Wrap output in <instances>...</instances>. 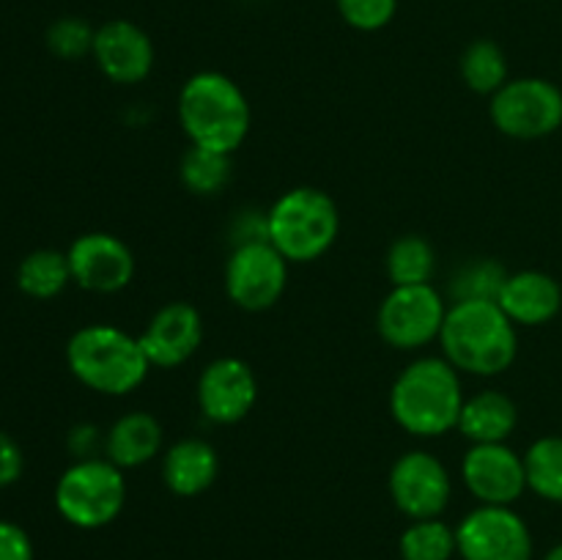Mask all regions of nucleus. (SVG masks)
<instances>
[{
    "label": "nucleus",
    "mask_w": 562,
    "mask_h": 560,
    "mask_svg": "<svg viewBox=\"0 0 562 560\" xmlns=\"http://www.w3.org/2000/svg\"><path fill=\"white\" fill-rule=\"evenodd\" d=\"M445 360L459 373L497 377L514 366L519 355L516 324L497 302L464 300L453 302L445 316L442 335Z\"/></svg>",
    "instance_id": "nucleus-1"
},
{
    "label": "nucleus",
    "mask_w": 562,
    "mask_h": 560,
    "mask_svg": "<svg viewBox=\"0 0 562 560\" xmlns=\"http://www.w3.org/2000/svg\"><path fill=\"white\" fill-rule=\"evenodd\" d=\"M461 373L445 357H417L395 377L390 412L412 437H442L459 426L464 406Z\"/></svg>",
    "instance_id": "nucleus-2"
},
{
    "label": "nucleus",
    "mask_w": 562,
    "mask_h": 560,
    "mask_svg": "<svg viewBox=\"0 0 562 560\" xmlns=\"http://www.w3.org/2000/svg\"><path fill=\"white\" fill-rule=\"evenodd\" d=\"M179 124L192 146L234 154L250 132V102L223 71H198L179 91Z\"/></svg>",
    "instance_id": "nucleus-3"
},
{
    "label": "nucleus",
    "mask_w": 562,
    "mask_h": 560,
    "mask_svg": "<svg viewBox=\"0 0 562 560\" xmlns=\"http://www.w3.org/2000/svg\"><path fill=\"white\" fill-rule=\"evenodd\" d=\"M71 377L102 395H130L146 382L151 362L140 338L115 324H86L66 344Z\"/></svg>",
    "instance_id": "nucleus-4"
},
{
    "label": "nucleus",
    "mask_w": 562,
    "mask_h": 560,
    "mask_svg": "<svg viewBox=\"0 0 562 560\" xmlns=\"http://www.w3.org/2000/svg\"><path fill=\"white\" fill-rule=\"evenodd\" d=\"M340 214L333 198L318 187H294L267 212V236L289 264L322 258L335 245Z\"/></svg>",
    "instance_id": "nucleus-5"
},
{
    "label": "nucleus",
    "mask_w": 562,
    "mask_h": 560,
    "mask_svg": "<svg viewBox=\"0 0 562 560\" xmlns=\"http://www.w3.org/2000/svg\"><path fill=\"white\" fill-rule=\"evenodd\" d=\"M126 503V478L110 459H75L55 483V508L69 525L97 530L110 525Z\"/></svg>",
    "instance_id": "nucleus-6"
},
{
    "label": "nucleus",
    "mask_w": 562,
    "mask_h": 560,
    "mask_svg": "<svg viewBox=\"0 0 562 560\" xmlns=\"http://www.w3.org/2000/svg\"><path fill=\"white\" fill-rule=\"evenodd\" d=\"M488 113L503 135L541 141L562 126V91L543 77H516L494 93Z\"/></svg>",
    "instance_id": "nucleus-7"
},
{
    "label": "nucleus",
    "mask_w": 562,
    "mask_h": 560,
    "mask_svg": "<svg viewBox=\"0 0 562 560\" xmlns=\"http://www.w3.org/2000/svg\"><path fill=\"white\" fill-rule=\"evenodd\" d=\"M448 316L442 294L431 283L393 285L376 313V327L384 344L401 351H415L439 340Z\"/></svg>",
    "instance_id": "nucleus-8"
},
{
    "label": "nucleus",
    "mask_w": 562,
    "mask_h": 560,
    "mask_svg": "<svg viewBox=\"0 0 562 560\" xmlns=\"http://www.w3.org/2000/svg\"><path fill=\"white\" fill-rule=\"evenodd\" d=\"M289 285V261L269 239L234 245L225 264V294L236 307L250 313L278 305Z\"/></svg>",
    "instance_id": "nucleus-9"
},
{
    "label": "nucleus",
    "mask_w": 562,
    "mask_h": 560,
    "mask_svg": "<svg viewBox=\"0 0 562 560\" xmlns=\"http://www.w3.org/2000/svg\"><path fill=\"white\" fill-rule=\"evenodd\" d=\"M464 560H532L527 522L510 505H477L456 527Z\"/></svg>",
    "instance_id": "nucleus-10"
},
{
    "label": "nucleus",
    "mask_w": 562,
    "mask_h": 560,
    "mask_svg": "<svg viewBox=\"0 0 562 560\" xmlns=\"http://www.w3.org/2000/svg\"><path fill=\"white\" fill-rule=\"evenodd\" d=\"M390 494L401 514L415 519H437L450 503L453 481L442 461L428 450H406L390 470Z\"/></svg>",
    "instance_id": "nucleus-11"
},
{
    "label": "nucleus",
    "mask_w": 562,
    "mask_h": 560,
    "mask_svg": "<svg viewBox=\"0 0 562 560\" xmlns=\"http://www.w3.org/2000/svg\"><path fill=\"white\" fill-rule=\"evenodd\" d=\"M71 283L93 294H115L135 278V253L121 236L108 231L80 234L66 250Z\"/></svg>",
    "instance_id": "nucleus-12"
},
{
    "label": "nucleus",
    "mask_w": 562,
    "mask_h": 560,
    "mask_svg": "<svg viewBox=\"0 0 562 560\" xmlns=\"http://www.w3.org/2000/svg\"><path fill=\"white\" fill-rule=\"evenodd\" d=\"M198 406L217 426L245 421L258 401V379L239 357H217L198 377Z\"/></svg>",
    "instance_id": "nucleus-13"
},
{
    "label": "nucleus",
    "mask_w": 562,
    "mask_h": 560,
    "mask_svg": "<svg viewBox=\"0 0 562 560\" xmlns=\"http://www.w3.org/2000/svg\"><path fill=\"white\" fill-rule=\"evenodd\" d=\"M461 478L481 505H514L527 489L525 456L508 443L472 445L461 461Z\"/></svg>",
    "instance_id": "nucleus-14"
},
{
    "label": "nucleus",
    "mask_w": 562,
    "mask_h": 560,
    "mask_svg": "<svg viewBox=\"0 0 562 560\" xmlns=\"http://www.w3.org/2000/svg\"><path fill=\"white\" fill-rule=\"evenodd\" d=\"M91 55L99 71L119 86H137L154 69L151 36L130 20H110L99 25Z\"/></svg>",
    "instance_id": "nucleus-15"
},
{
    "label": "nucleus",
    "mask_w": 562,
    "mask_h": 560,
    "mask_svg": "<svg viewBox=\"0 0 562 560\" xmlns=\"http://www.w3.org/2000/svg\"><path fill=\"white\" fill-rule=\"evenodd\" d=\"M140 346L154 368H179L203 340V318L190 302H168L148 318Z\"/></svg>",
    "instance_id": "nucleus-16"
},
{
    "label": "nucleus",
    "mask_w": 562,
    "mask_h": 560,
    "mask_svg": "<svg viewBox=\"0 0 562 560\" xmlns=\"http://www.w3.org/2000/svg\"><path fill=\"white\" fill-rule=\"evenodd\" d=\"M497 305L508 313L516 327H538L560 313L562 289L552 275L541 269H521L508 275Z\"/></svg>",
    "instance_id": "nucleus-17"
},
{
    "label": "nucleus",
    "mask_w": 562,
    "mask_h": 560,
    "mask_svg": "<svg viewBox=\"0 0 562 560\" xmlns=\"http://www.w3.org/2000/svg\"><path fill=\"white\" fill-rule=\"evenodd\" d=\"M220 472V456L206 439L187 437L170 445L162 456V481L179 497L203 494Z\"/></svg>",
    "instance_id": "nucleus-18"
},
{
    "label": "nucleus",
    "mask_w": 562,
    "mask_h": 560,
    "mask_svg": "<svg viewBox=\"0 0 562 560\" xmlns=\"http://www.w3.org/2000/svg\"><path fill=\"white\" fill-rule=\"evenodd\" d=\"M162 450V426L151 412H126L104 434V459L121 470L148 464Z\"/></svg>",
    "instance_id": "nucleus-19"
},
{
    "label": "nucleus",
    "mask_w": 562,
    "mask_h": 560,
    "mask_svg": "<svg viewBox=\"0 0 562 560\" xmlns=\"http://www.w3.org/2000/svg\"><path fill=\"white\" fill-rule=\"evenodd\" d=\"M519 426V410L514 399L503 390H481V393L464 399L459 415V432L472 445L508 443L510 434Z\"/></svg>",
    "instance_id": "nucleus-20"
},
{
    "label": "nucleus",
    "mask_w": 562,
    "mask_h": 560,
    "mask_svg": "<svg viewBox=\"0 0 562 560\" xmlns=\"http://www.w3.org/2000/svg\"><path fill=\"white\" fill-rule=\"evenodd\" d=\"M71 283L69 256L53 247L27 253L16 267V285L31 300H55Z\"/></svg>",
    "instance_id": "nucleus-21"
},
{
    "label": "nucleus",
    "mask_w": 562,
    "mask_h": 560,
    "mask_svg": "<svg viewBox=\"0 0 562 560\" xmlns=\"http://www.w3.org/2000/svg\"><path fill=\"white\" fill-rule=\"evenodd\" d=\"M384 267H387V278L393 285L431 283L434 272H437V250L426 236H398L390 245Z\"/></svg>",
    "instance_id": "nucleus-22"
},
{
    "label": "nucleus",
    "mask_w": 562,
    "mask_h": 560,
    "mask_svg": "<svg viewBox=\"0 0 562 560\" xmlns=\"http://www.w3.org/2000/svg\"><path fill=\"white\" fill-rule=\"evenodd\" d=\"M461 77H464L467 88L475 93H494L508 82V58H505L503 47L492 38H477L461 55Z\"/></svg>",
    "instance_id": "nucleus-23"
},
{
    "label": "nucleus",
    "mask_w": 562,
    "mask_h": 560,
    "mask_svg": "<svg viewBox=\"0 0 562 560\" xmlns=\"http://www.w3.org/2000/svg\"><path fill=\"white\" fill-rule=\"evenodd\" d=\"M527 489L549 503H562V437H541L525 453Z\"/></svg>",
    "instance_id": "nucleus-24"
},
{
    "label": "nucleus",
    "mask_w": 562,
    "mask_h": 560,
    "mask_svg": "<svg viewBox=\"0 0 562 560\" xmlns=\"http://www.w3.org/2000/svg\"><path fill=\"white\" fill-rule=\"evenodd\" d=\"M459 552L456 530L442 519H415L401 536L404 560H450Z\"/></svg>",
    "instance_id": "nucleus-25"
},
{
    "label": "nucleus",
    "mask_w": 562,
    "mask_h": 560,
    "mask_svg": "<svg viewBox=\"0 0 562 560\" xmlns=\"http://www.w3.org/2000/svg\"><path fill=\"white\" fill-rule=\"evenodd\" d=\"M231 157L234 154L190 146V152L181 157V181L195 195H217L231 181Z\"/></svg>",
    "instance_id": "nucleus-26"
},
{
    "label": "nucleus",
    "mask_w": 562,
    "mask_h": 560,
    "mask_svg": "<svg viewBox=\"0 0 562 560\" xmlns=\"http://www.w3.org/2000/svg\"><path fill=\"white\" fill-rule=\"evenodd\" d=\"M508 275V269L499 261H494V258H477V261L464 264V267L453 275V280H450V294H453V302H497Z\"/></svg>",
    "instance_id": "nucleus-27"
},
{
    "label": "nucleus",
    "mask_w": 562,
    "mask_h": 560,
    "mask_svg": "<svg viewBox=\"0 0 562 560\" xmlns=\"http://www.w3.org/2000/svg\"><path fill=\"white\" fill-rule=\"evenodd\" d=\"M97 27L80 16H60L47 27V49L60 60H80L93 53Z\"/></svg>",
    "instance_id": "nucleus-28"
},
{
    "label": "nucleus",
    "mask_w": 562,
    "mask_h": 560,
    "mask_svg": "<svg viewBox=\"0 0 562 560\" xmlns=\"http://www.w3.org/2000/svg\"><path fill=\"white\" fill-rule=\"evenodd\" d=\"M346 25L355 31H382L393 22L398 11V0H335Z\"/></svg>",
    "instance_id": "nucleus-29"
},
{
    "label": "nucleus",
    "mask_w": 562,
    "mask_h": 560,
    "mask_svg": "<svg viewBox=\"0 0 562 560\" xmlns=\"http://www.w3.org/2000/svg\"><path fill=\"white\" fill-rule=\"evenodd\" d=\"M0 560H33L31 536L11 519H0Z\"/></svg>",
    "instance_id": "nucleus-30"
},
{
    "label": "nucleus",
    "mask_w": 562,
    "mask_h": 560,
    "mask_svg": "<svg viewBox=\"0 0 562 560\" xmlns=\"http://www.w3.org/2000/svg\"><path fill=\"white\" fill-rule=\"evenodd\" d=\"M25 472V453L11 434L0 432V489L14 486Z\"/></svg>",
    "instance_id": "nucleus-31"
},
{
    "label": "nucleus",
    "mask_w": 562,
    "mask_h": 560,
    "mask_svg": "<svg viewBox=\"0 0 562 560\" xmlns=\"http://www.w3.org/2000/svg\"><path fill=\"white\" fill-rule=\"evenodd\" d=\"M66 445H69V450L77 459H97V450L104 448V437L91 423H80V426H75L69 432Z\"/></svg>",
    "instance_id": "nucleus-32"
},
{
    "label": "nucleus",
    "mask_w": 562,
    "mask_h": 560,
    "mask_svg": "<svg viewBox=\"0 0 562 560\" xmlns=\"http://www.w3.org/2000/svg\"><path fill=\"white\" fill-rule=\"evenodd\" d=\"M543 560H562V544H554L552 549L547 552V558Z\"/></svg>",
    "instance_id": "nucleus-33"
}]
</instances>
